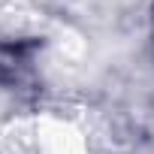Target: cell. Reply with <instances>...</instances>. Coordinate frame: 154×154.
Masks as SVG:
<instances>
[{"label":"cell","mask_w":154,"mask_h":154,"mask_svg":"<svg viewBox=\"0 0 154 154\" xmlns=\"http://www.w3.org/2000/svg\"><path fill=\"white\" fill-rule=\"evenodd\" d=\"M36 42H6L0 45V82L15 85L18 82V69L27 66V54L33 51Z\"/></svg>","instance_id":"1"}]
</instances>
